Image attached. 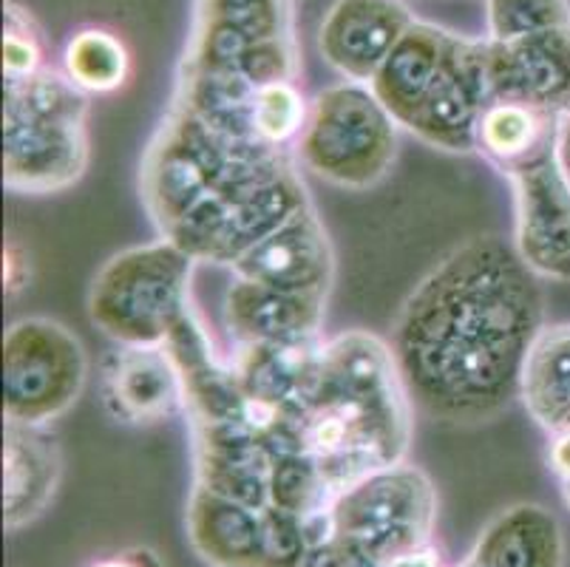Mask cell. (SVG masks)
<instances>
[{
	"label": "cell",
	"mask_w": 570,
	"mask_h": 567,
	"mask_svg": "<svg viewBox=\"0 0 570 567\" xmlns=\"http://www.w3.org/2000/svg\"><path fill=\"white\" fill-rule=\"evenodd\" d=\"M539 281L514 242L485 233L445 253L414 284L389 350L417 412L476 426L520 400L522 369L546 330Z\"/></svg>",
	"instance_id": "6da1fadb"
},
{
	"label": "cell",
	"mask_w": 570,
	"mask_h": 567,
	"mask_svg": "<svg viewBox=\"0 0 570 567\" xmlns=\"http://www.w3.org/2000/svg\"><path fill=\"white\" fill-rule=\"evenodd\" d=\"M412 409L389 343L355 330L324 341L313 383L289 420L304 454L341 493L406 460Z\"/></svg>",
	"instance_id": "7a4b0ae2"
},
{
	"label": "cell",
	"mask_w": 570,
	"mask_h": 567,
	"mask_svg": "<svg viewBox=\"0 0 570 567\" xmlns=\"http://www.w3.org/2000/svg\"><path fill=\"white\" fill-rule=\"evenodd\" d=\"M485 40L414 20L370 82L403 131L449 154L476 150V125L491 106Z\"/></svg>",
	"instance_id": "3957f363"
},
{
	"label": "cell",
	"mask_w": 570,
	"mask_h": 567,
	"mask_svg": "<svg viewBox=\"0 0 570 567\" xmlns=\"http://www.w3.org/2000/svg\"><path fill=\"white\" fill-rule=\"evenodd\" d=\"M88 94L66 71L7 80L3 185L12 194H60L88 168Z\"/></svg>",
	"instance_id": "277c9868"
},
{
	"label": "cell",
	"mask_w": 570,
	"mask_h": 567,
	"mask_svg": "<svg viewBox=\"0 0 570 567\" xmlns=\"http://www.w3.org/2000/svg\"><path fill=\"white\" fill-rule=\"evenodd\" d=\"M196 258L170 238L114 253L88 290L91 324L117 346H165L194 310Z\"/></svg>",
	"instance_id": "5b68a950"
},
{
	"label": "cell",
	"mask_w": 570,
	"mask_h": 567,
	"mask_svg": "<svg viewBox=\"0 0 570 567\" xmlns=\"http://www.w3.org/2000/svg\"><path fill=\"white\" fill-rule=\"evenodd\" d=\"M307 202L298 165L289 150H282L222 182L163 238L179 244L196 262L233 267Z\"/></svg>",
	"instance_id": "8992f818"
},
{
	"label": "cell",
	"mask_w": 570,
	"mask_h": 567,
	"mask_svg": "<svg viewBox=\"0 0 570 567\" xmlns=\"http://www.w3.org/2000/svg\"><path fill=\"white\" fill-rule=\"evenodd\" d=\"M401 125L372 86L335 82L309 102L307 123L295 143L298 163L344 190H370L397 159Z\"/></svg>",
	"instance_id": "52a82bcc"
},
{
	"label": "cell",
	"mask_w": 570,
	"mask_h": 567,
	"mask_svg": "<svg viewBox=\"0 0 570 567\" xmlns=\"http://www.w3.org/2000/svg\"><path fill=\"white\" fill-rule=\"evenodd\" d=\"M273 154L282 150L238 145L170 106L139 168V194L159 236L179 225L222 182Z\"/></svg>",
	"instance_id": "ba28073f"
},
{
	"label": "cell",
	"mask_w": 570,
	"mask_h": 567,
	"mask_svg": "<svg viewBox=\"0 0 570 567\" xmlns=\"http://www.w3.org/2000/svg\"><path fill=\"white\" fill-rule=\"evenodd\" d=\"M256 86L298 80L295 0H196L183 66Z\"/></svg>",
	"instance_id": "9c48e42d"
},
{
	"label": "cell",
	"mask_w": 570,
	"mask_h": 567,
	"mask_svg": "<svg viewBox=\"0 0 570 567\" xmlns=\"http://www.w3.org/2000/svg\"><path fill=\"white\" fill-rule=\"evenodd\" d=\"M434 525L438 491L426 471L406 460L352 482L330 508L333 537L377 561L432 545Z\"/></svg>",
	"instance_id": "30bf717a"
},
{
	"label": "cell",
	"mask_w": 570,
	"mask_h": 567,
	"mask_svg": "<svg viewBox=\"0 0 570 567\" xmlns=\"http://www.w3.org/2000/svg\"><path fill=\"white\" fill-rule=\"evenodd\" d=\"M88 358L80 338L46 315L14 321L3 338V414L7 423L49 426L86 389Z\"/></svg>",
	"instance_id": "8fae6325"
},
{
	"label": "cell",
	"mask_w": 570,
	"mask_h": 567,
	"mask_svg": "<svg viewBox=\"0 0 570 567\" xmlns=\"http://www.w3.org/2000/svg\"><path fill=\"white\" fill-rule=\"evenodd\" d=\"M514 190V250L546 281H570V182L557 159V139L546 150L508 168Z\"/></svg>",
	"instance_id": "7c38bea8"
},
{
	"label": "cell",
	"mask_w": 570,
	"mask_h": 567,
	"mask_svg": "<svg viewBox=\"0 0 570 567\" xmlns=\"http://www.w3.org/2000/svg\"><path fill=\"white\" fill-rule=\"evenodd\" d=\"M485 43L491 100L517 102L557 119L570 111V23L508 43Z\"/></svg>",
	"instance_id": "4fadbf2b"
},
{
	"label": "cell",
	"mask_w": 570,
	"mask_h": 567,
	"mask_svg": "<svg viewBox=\"0 0 570 567\" xmlns=\"http://www.w3.org/2000/svg\"><path fill=\"white\" fill-rule=\"evenodd\" d=\"M233 275L289 293L330 295L335 281V250L313 202L264 236L233 264Z\"/></svg>",
	"instance_id": "5bb4252c"
},
{
	"label": "cell",
	"mask_w": 570,
	"mask_h": 567,
	"mask_svg": "<svg viewBox=\"0 0 570 567\" xmlns=\"http://www.w3.org/2000/svg\"><path fill=\"white\" fill-rule=\"evenodd\" d=\"M412 23L403 0H335L321 20L318 51L344 80L370 86Z\"/></svg>",
	"instance_id": "9a60e30c"
},
{
	"label": "cell",
	"mask_w": 570,
	"mask_h": 567,
	"mask_svg": "<svg viewBox=\"0 0 570 567\" xmlns=\"http://www.w3.org/2000/svg\"><path fill=\"white\" fill-rule=\"evenodd\" d=\"M190 431H194L196 486L258 511L269 508V475L276 462L269 434H258L242 420L190 426Z\"/></svg>",
	"instance_id": "2e32d148"
},
{
	"label": "cell",
	"mask_w": 570,
	"mask_h": 567,
	"mask_svg": "<svg viewBox=\"0 0 570 567\" xmlns=\"http://www.w3.org/2000/svg\"><path fill=\"white\" fill-rule=\"evenodd\" d=\"M330 295L289 293L233 275L225 293V326L236 346H302L321 341Z\"/></svg>",
	"instance_id": "e0dca14e"
},
{
	"label": "cell",
	"mask_w": 570,
	"mask_h": 567,
	"mask_svg": "<svg viewBox=\"0 0 570 567\" xmlns=\"http://www.w3.org/2000/svg\"><path fill=\"white\" fill-rule=\"evenodd\" d=\"M100 381L106 412L119 423L151 426L185 409L183 374L165 346H117Z\"/></svg>",
	"instance_id": "ac0fdd59"
},
{
	"label": "cell",
	"mask_w": 570,
	"mask_h": 567,
	"mask_svg": "<svg viewBox=\"0 0 570 567\" xmlns=\"http://www.w3.org/2000/svg\"><path fill=\"white\" fill-rule=\"evenodd\" d=\"M188 539L210 567H276L267 508L242 506L202 486L188 499Z\"/></svg>",
	"instance_id": "d6986e66"
},
{
	"label": "cell",
	"mask_w": 570,
	"mask_h": 567,
	"mask_svg": "<svg viewBox=\"0 0 570 567\" xmlns=\"http://www.w3.org/2000/svg\"><path fill=\"white\" fill-rule=\"evenodd\" d=\"M63 454L49 426L7 423L3 434V522L20 530L35 522L55 499Z\"/></svg>",
	"instance_id": "ffe728a7"
},
{
	"label": "cell",
	"mask_w": 570,
	"mask_h": 567,
	"mask_svg": "<svg viewBox=\"0 0 570 567\" xmlns=\"http://www.w3.org/2000/svg\"><path fill=\"white\" fill-rule=\"evenodd\" d=\"M469 559L480 567H564L562 525L537 502H517L485 522Z\"/></svg>",
	"instance_id": "44dd1931"
},
{
	"label": "cell",
	"mask_w": 570,
	"mask_h": 567,
	"mask_svg": "<svg viewBox=\"0 0 570 567\" xmlns=\"http://www.w3.org/2000/svg\"><path fill=\"white\" fill-rule=\"evenodd\" d=\"M520 400L548 437L570 431V324L546 326L522 369Z\"/></svg>",
	"instance_id": "7402d4cb"
},
{
	"label": "cell",
	"mask_w": 570,
	"mask_h": 567,
	"mask_svg": "<svg viewBox=\"0 0 570 567\" xmlns=\"http://www.w3.org/2000/svg\"><path fill=\"white\" fill-rule=\"evenodd\" d=\"M557 139V117L517 102L494 100L476 125V154H483L500 174L525 163Z\"/></svg>",
	"instance_id": "603a6c76"
},
{
	"label": "cell",
	"mask_w": 570,
	"mask_h": 567,
	"mask_svg": "<svg viewBox=\"0 0 570 567\" xmlns=\"http://www.w3.org/2000/svg\"><path fill=\"white\" fill-rule=\"evenodd\" d=\"M63 71L88 97L111 94L126 86L131 55L126 43L108 29H82L66 43Z\"/></svg>",
	"instance_id": "cb8c5ba5"
},
{
	"label": "cell",
	"mask_w": 570,
	"mask_h": 567,
	"mask_svg": "<svg viewBox=\"0 0 570 567\" xmlns=\"http://www.w3.org/2000/svg\"><path fill=\"white\" fill-rule=\"evenodd\" d=\"M489 9V38L508 43L528 35L570 23L568 0H485Z\"/></svg>",
	"instance_id": "d4e9b609"
},
{
	"label": "cell",
	"mask_w": 570,
	"mask_h": 567,
	"mask_svg": "<svg viewBox=\"0 0 570 567\" xmlns=\"http://www.w3.org/2000/svg\"><path fill=\"white\" fill-rule=\"evenodd\" d=\"M3 75L7 80H23L38 75L43 66V40L32 14L9 0L3 7Z\"/></svg>",
	"instance_id": "484cf974"
},
{
	"label": "cell",
	"mask_w": 570,
	"mask_h": 567,
	"mask_svg": "<svg viewBox=\"0 0 570 567\" xmlns=\"http://www.w3.org/2000/svg\"><path fill=\"white\" fill-rule=\"evenodd\" d=\"M302 567H383V561L372 559L370 554L357 550L355 545L330 534V537L321 539L307 550Z\"/></svg>",
	"instance_id": "4316f807"
},
{
	"label": "cell",
	"mask_w": 570,
	"mask_h": 567,
	"mask_svg": "<svg viewBox=\"0 0 570 567\" xmlns=\"http://www.w3.org/2000/svg\"><path fill=\"white\" fill-rule=\"evenodd\" d=\"M29 262H26V253L18 247V244H9L3 250V281H7V293L14 295L26 287L29 281Z\"/></svg>",
	"instance_id": "83f0119b"
},
{
	"label": "cell",
	"mask_w": 570,
	"mask_h": 567,
	"mask_svg": "<svg viewBox=\"0 0 570 567\" xmlns=\"http://www.w3.org/2000/svg\"><path fill=\"white\" fill-rule=\"evenodd\" d=\"M383 567H443V561H440V554L434 550V545H423V548H414L409 554L383 561Z\"/></svg>",
	"instance_id": "f1b7e54d"
},
{
	"label": "cell",
	"mask_w": 570,
	"mask_h": 567,
	"mask_svg": "<svg viewBox=\"0 0 570 567\" xmlns=\"http://www.w3.org/2000/svg\"><path fill=\"white\" fill-rule=\"evenodd\" d=\"M557 159L559 168H562V174L570 182V111H564L557 119Z\"/></svg>",
	"instance_id": "f546056e"
},
{
	"label": "cell",
	"mask_w": 570,
	"mask_h": 567,
	"mask_svg": "<svg viewBox=\"0 0 570 567\" xmlns=\"http://www.w3.org/2000/svg\"><path fill=\"white\" fill-rule=\"evenodd\" d=\"M91 567H139V565L128 554H119V556H111V559L97 561V565H91Z\"/></svg>",
	"instance_id": "4dcf8cb0"
},
{
	"label": "cell",
	"mask_w": 570,
	"mask_h": 567,
	"mask_svg": "<svg viewBox=\"0 0 570 567\" xmlns=\"http://www.w3.org/2000/svg\"><path fill=\"white\" fill-rule=\"evenodd\" d=\"M559 491H562L564 506H568V511H570V475H568V477H562V480H559Z\"/></svg>",
	"instance_id": "1f68e13d"
},
{
	"label": "cell",
	"mask_w": 570,
	"mask_h": 567,
	"mask_svg": "<svg viewBox=\"0 0 570 567\" xmlns=\"http://www.w3.org/2000/svg\"><path fill=\"white\" fill-rule=\"evenodd\" d=\"M460 567H480V565H474V561H471L469 556H465V561H463V565H460Z\"/></svg>",
	"instance_id": "d6a6232c"
}]
</instances>
